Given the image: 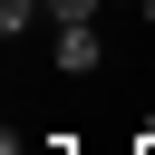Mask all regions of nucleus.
Wrapping results in <instances>:
<instances>
[{"label": "nucleus", "instance_id": "1", "mask_svg": "<svg viewBox=\"0 0 155 155\" xmlns=\"http://www.w3.org/2000/svg\"><path fill=\"white\" fill-rule=\"evenodd\" d=\"M48 68H58V78H107V39H97V19H58V29H48Z\"/></svg>", "mask_w": 155, "mask_h": 155}, {"label": "nucleus", "instance_id": "2", "mask_svg": "<svg viewBox=\"0 0 155 155\" xmlns=\"http://www.w3.org/2000/svg\"><path fill=\"white\" fill-rule=\"evenodd\" d=\"M39 10H48V0H0V39H19V29L39 19Z\"/></svg>", "mask_w": 155, "mask_h": 155}, {"label": "nucleus", "instance_id": "3", "mask_svg": "<svg viewBox=\"0 0 155 155\" xmlns=\"http://www.w3.org/2000/svg\"><path fill=\"white\" fill-rule=\"evenodd\" d=\"M107 0H48V19H97Z\"/></svg>", "mask_w": 155, "mask_h": 155}, {"label": "nucleus", "instance_id": "4", "mask_svg": "<svg viewBox=\"0 0 155 155\" xmlns=\"http://www.w3.org/2000/svg\"><path fill=\"white\" fill-rule=\"evenodd\" d=\"M29 155H87V145H78V136H39Z\"/></svg>", "mask_w": 155, "mask_h": 155}, {"label": "nucleus", "instance_id": "5", "mask_svg": "<svg viewBox=\"0 0 155 155\" xmlns=\"http://www.w3.org/2000/svg\"><path fill=\"white\" fill-rule=\"evenodd\" d=\"M126 155H155V126H145V136H136V145H126Z\"/></svg>", "mask_w": 155, "mask_h": 155}, {"label": "nucleus", "instance_id": "6", "mask_svg": "<svg viewBox=\"0 0 155 155\" xmlns=\"http://www.w3.org/2000/svg\"><path fill=\"white\" fill-rule=\"evenodd\" d=\"M0 155H29V145H19V136H10V145H0Z\"/></svg>", "mask_w": 155, "mask_h": 155}, {"label": "nucleus", "instance_id": "7", "mask_svg": "<svg viewBox=\"0 0 155 155\" xmlns=\"http://www.w3.org/2000/svg\"><path fill=\"white\" fill-rule=\"evenodd\" d=\"M116 10H155V0H116Z\"/></svg>", "mask_w": 155, "mask_h": 155}, {"label": "nucleus", "instance_id": "8", "mask_svg": "<svg viewBox=\"0 0 155 155\" xmlns=\"http://www.w3.org/2000/svg\"><path fill=\"white\" fill-rule=\"evenodd\" d=\"M145 19H155V10H145Z\"/></svg>", "mask_w": 155, "mask_h": 155}]
</instances>
